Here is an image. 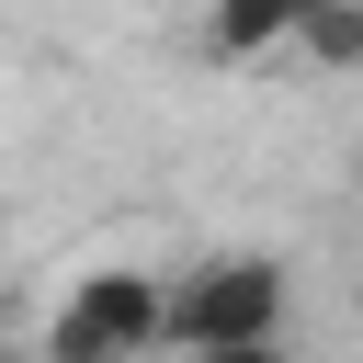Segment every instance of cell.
Here are the masks:
<instances>
[{"mask_svg": "<svg viewBox=\"0 0 363 363\" xmlns=\"http://www.w3.org/2000/svg\"><path fill=\"white\" fill-rule=\"evenodd\" d=\"M147 352H159V272L136 261H91L45 318V363H147Z\"/></svg>", "mask_w": 363, "mask_h": 363, "instance_id": "obj_2", "label": "cell"}, {"mask_svg": "<svg viewBox=\"0 0 363 363\" xmlns=\"http://www.w3.org/2000/svg\"><path fill=\"white\" fill-rule=\"evenodd\" d=\"M295 329V261L272 250H216L182 284H159V352H216V340H272Z\"/></svg>", "mask_w": 363, "mask_h": 363, "instance_id": "obj_1", "label": "cell"}, {"mask_svg": "<svg viewBox=\"0 0 363 363\" xmlns=\"http://www.w3.org/2000/svg\"><path fill=\"white\" fill-rule=\"evenodd\" d=\"M295 57L306 68H363V0H318L295 23Z\"/></svg>", "mask_w": 363, "mask_h": 363, "instance_id": "obj_4", "label": "cell"}, {"mask_svg": "<svg viewBox=\"0 0 363 363\" xmlns=\"http://www.w3.org/2000/svg\"><path fill=\"white\" fill-rule=\"evenodd\" d=\"M352 306H363V284H352Z\"/></svg>", "mask_w": 363, "mask_h": 363, "instance_id": "obj_6", "label": "cell"}, {"mask_svg": "<svg viewBox=\"0 0 363 363\" xmlns=\"http://www.w3.org/2000/svg\"><path fill=\"white\" fill-rule=\"evenodd\" d=\"M193 363H295V340L272 329V340H216V352H193Z\"/></svg>", "mask_w": 363, "mask_h": 363, "instance_id": "obj_5", "label": "cell"}, {"mask_svg": "<svg viewBox=\"0 0 363 363\" xmlns=\"http://www.w3.org/2000/svg\"><path fill=\"white\" fill-rule=\"evenodd\" d=\"M318 0H204V57L227 68H261V57H295V23Z\"/></svg>", "mask_w": 363, "mask_h": 363, "instance_id": "obj_3", "label": "cell"}]
</instances>
